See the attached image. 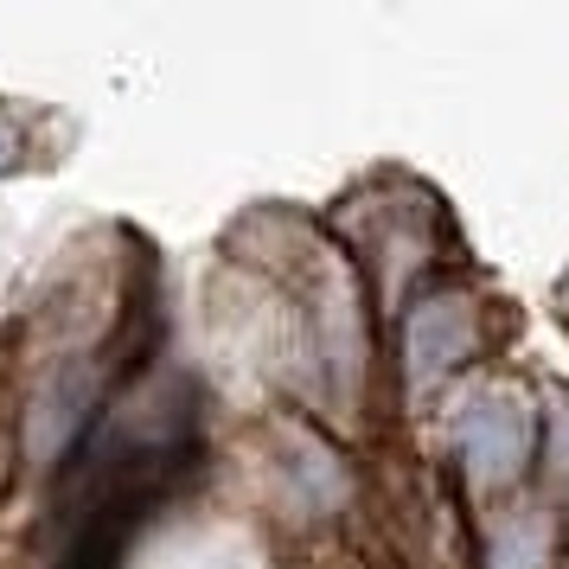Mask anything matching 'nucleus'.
I'll use <instances>...</instances> for the list:
<instances>
[{
    "mask_svg": "<svg viewBox=\"0 0 569 569\" xmlns=\"http://www.w3.org/2000/svg\"><path fill=\"white\" fill-rule=\"evenodd\" d=\"M7 167H13V141H7V134H0V173H7Z\"/></svg>",
    "mask_w": 569,
    "mask_h": 569,
    "instance_id": "1",
    "label": "nucleus"
}]
</instances>
